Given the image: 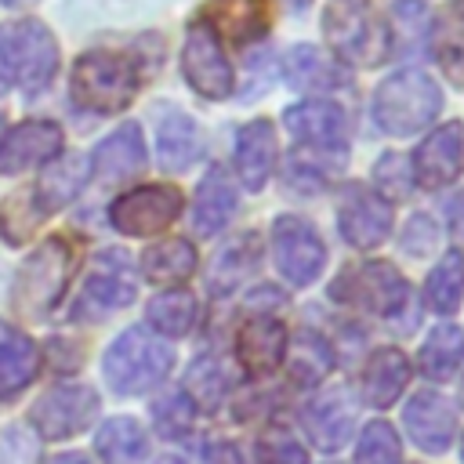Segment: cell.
<instances>
[{
    "label": "cell",
    "mask_w": 464,
    "mask_h": 464,
    "mask_svg": "<svg viewBox=\"0 0 464 464\" xmlns=\"http://www.w3.org/2000/svg\"><path fill=\"white\" fill-rule=\"evenodd\" d=\"M94 174L102 181H127L134 174H141L145 167V141H141V127L138 123H123L116 127L91 156Z\"/></svg>",
    "instance_id": "cell-19"
},
{
    "label": "cell",
    "mask_w": 464,
    "mask_h": 464,
    "mask_svg": "<svg viewBox=\"0 0 464 464\" xmlns=\"http://www.w3.org/2000/svg\"><path fill=\"white\" fill-rule=\"evenodd\" d=\"M355 464H402V446L392 424L373 420L362 435H359V450H355Z\"/></svg>",
    "instance_id": "cell-37"
},
{
    "label": "cell",
    "mask_w": 464,
    "mask_h": 464,
    "mask_svg": "<svg viewBox=\"0 0 464 464\" xmlns=\"http://www.w3.org/2000/svg\"><path fill=\"white\" fill-rule=\"evenodd\" d=\"M337 225H341V236L348 246L373 250L392 232V203L366 185H352L337 210Z\"/></svg>",
    "instance_id": "cell-12"
},
{
    "label": "cell",
    "mask_w": 464,
    "mask_h": 464,
    "mask_svg": "<svg viewBox=\"0 0 464 464\" xmlns=\"http://www.w3.org/2000/svg\"><path fill=\"white\" fill-rule=\"evenodd\" d=\"M141 272L160 286L185 283L196 272V250L188 239H163L141 254Z\"/></svg>",
    "instance_id": "cell-29"
},
{
    "label": "cell",
    "mask_w": 464,
    "mask_h": 464,
    "mask_svg": "<svg viewBox=\"0 0 464 464\" xmlns=\"http://www.w3.org/2000/svg\"><path fill=\"white\" fill-rule=\"evenodd\" d=\"M410 232H417V236H424L428 243H435V225H431L428 218H420V214L410 221ZM402 250H410V254H424L428 246H424V243H417V239H406V236H402Z\"/></svg>",
    "instance_id": "cell-42"
},
{
    "label": "cell",
    "mask_w": 464,
    "mask_h": 464,
    "mask_svg": "<svg viewBox=\"0 0 464 464\" xmlns=\"http://www.w3.org/2000/svg\"><path fill=\"white\" fill-rule=\"evenodd\" d=\"M257 261V250H254V236H243L239 243L225 246L218 257H214V268H210V294H228Z\"/></svg>",
    "instance_id": "cell-36"
},
{
    "label": "cell",
    "mask_w": 464,
    "mask_h": 464,
    "mask_svg": "<svg viewBox=\"0 0 464 464\" xmlns=\"http://www.w3.org/2000/svg\"><path fill=\"white\" fill-rule=\"evenodd\" d=\"M94 450H98L102 464H141L149 442H145V431L134 417H112L98 428Z\"/></svg>",
    "instance_id": "cell-28"
},
{
    "label": "cell",
    "mask_w": 464,
    "mask_h": 464,
    "mask_svg": "<svg viewBox=\"0 0 464 464\" xmlns=\"http://www.w3.org/2000/svg\"><path fill=\"white\" fill-rule=\"evenodd\" d=\"M431 51L450 83L464 87V0H450L431 25Z\"/></svg>",
    "instance_id": "cell-25"
},
{
    "label": "cell",
    "mask_w": 464,
    "mask_h": 464,
    "mask_svg": "<svg viewBox=\"0 0 464 464\" xmlns=\"http://www.w3.org/2000/svg\"><path fill=\"white\" fill-rule=\"evenodd\" d=\"M323 33L334 54L352 65H373L388 58V29L370 0H326Z\"/></svg>",
    "instance_id": "cell-4"
},
{
    "label": "cell",
    "mask_w": 464,
    "mask_h": 464,
    "mask_svg": "<svg viewBox=\"0 0 464 464\" xmlns=\"http://www.w3.org/2000/svg\"><path fill=\"white\" fill-rule=\"evenodd\" d=\"M181 214V192L170 185H141L127 196H120L109 210V221L123 236H152L174 225Z\"/></svg>",
    "instance_id": "cell-9"
},
{
    "label": "cell",
    "mask_w": 464,
    "mask_h": 464,
    "mask_svg": "<svg viewBox=\"0 0 464 464\" xmlns=\"http://www.w3.org/2000/svg\"><path fill=\"white\" fill-rule=\"evenodd\" d=\"M58 72V44L44 22L0 25V87H22L25 94L44 91Z\"/></svg>",
    "instance_id": "cell-1"
},
{
    "label": "cell",
    "mask_w": 464,
    "mask_h": 464,
    "mask_svg": "<svg viewBox=\"0 0 464 464\" xmlns=\"http://www.w3.org/2000/svg\"><path fill=\"white\" fill-rule=\"evenodd\" d=\"M98 413V392L87 384H58L33 406V424L44 439H69L83 431Z\"/></svg>",
    "instance_id": "cell-11"
},
{
    "label": "cell",
    "mask_w": 464,
    "mask_h": 464,
    "mask_svg": "<svg viewBox=\"0 0 464 464\" xmlns=\"http://www.w3.org/2000/svg\"><path fill=\"white\" fill-rule=\"evenodd\" d=\"M156 149H160V167L163 170H185L199 160L203 134H199L192 116L170 112V116H163V123L156 130Z\"/></svg>",
    "instance_id": "cell-27"
},
{
    "label": "cell",
    "mask_w": 464,
    "mask_h": 464,
    "mask_svg": "<svg viewBox=\"0 0 464 464\" xmlns=\"http://www.w3.org/2000/svg\"><path fill=\"white\" fill-rule=\"evenodd\" d=\"M51 464H87V457H83V453H62V457H54Z\"/></svg>",
    "instance_id": "cell-45"
},
{
    "label": "cell",
    "mask_w": 464,
    "mask_h": 464,
    "mask_svg": "<svg viewBox=\"0 0 464 464\" xmlns=\"http://www.w3.org/2000/svg\"><path fill=\"white\" fill-rule=\"evenodd\" d=\"M464 163V130L460 123H446L435 134L424 138V145L413 156V178L424 188H442L460 174Z\"/></svg>",
    "instance_id": "cell-17"
},
{
    "label": "cell",
    "mask_w": 464,
    "mask_h": 464,
    "mask_svg": "<svg viewBox=\"0 0 464 464\" xmlns=\"http://www.w3.org/2000/svg\"><path fill=\"white\" fill-rule=\"evenodd\" d=\"M214 18L225 25L232 44L254 40L265 33V0H218Z\"/></svg>",
    "instance_id": "cell-35"
},
{
    "label": "cell",
    "mask_w": 464,
    "mask_h": 464,
    "mask_svg": "<svg viewBox=\"0 0 464 464\" xmlns=\"http://www.w3.org/2000/svg\"><path fill=\"white\" fill-rule=\"evenodd\" d=\"M373 174H377V185H381L392 199H402V196L410 192V167H406L402 156H384V160L373 167Z\"/></svg>",
    "instance_id": "cell-41"
},
{
    "label": "cell",
    "mask_w": 464,
    "mask_h": 464,
    "mask_svg": "<svg viewBox=\"0 0 464 464\" xmlns=\"http://www.w3.org/2000/svg\"><path fill=\"white\" fill-rule=\"evenodd\" d=\"M257 460L261 464H308V453L297 446V439H290L286 431L272 428L257 442Z\"/></svg>",
    "instance_id": "cell-40"
},
{
    "label": "cell",
    "mask_w": 464,
    "mask_h": 464,
    "mask_svg": "<svg viewBox=\"0 0 464 464\" xmlns=\"http://www.w3.org/2000/svg\"><path fill=\"white\" fill-rule=\"evenodd\" d=\"M330 366H334V352L319 334L301 330L290 341V377L297 384H319L330 373Z\"/></svg>",
    "instance_id": "cell-33"
},
{
    "label": "cell",
    "mask_w": 464,
    "mask_h": 464,
    "mask_svg": "<svg viewBox=\"0 0 464 464\" xmlns=\"http://www.w3.org/2000/svg\"><path fill=\"white\" fill-rule=\"evenodd\" d=\"M334 297L337 301H352V304H359L366 312H377V315H395L410 301V286L395 272V265L366 261V265L344 272L334 283Z\"/></svg>",
    "instance_id": "cell-7"
},
{
    "label": "cell",
    "mask_w": 464,
    "mask_h": 464,
    "mask_svg": "<svg viewBox=\"0 0 464 464\" xmlns=\"http://www.w3.org/2000/svg\"><path fill=\"white\" fill-rule=\"evenodd\" d=\"M301 424H304V431L312 435V442L319 450H341L352 435L355 413H352V402H348L344 392H326V395H319L315 402L304 406Z\"/></svg>",
    "instance_id": "cell-20"
},
{
    "label": "cell",
    "mask_w": 464,
    "mask_h": 464,
    "mask_svg": "<svg viewBox=\"0 0 464 464\" xmlns=\"http://www.w3.org/2000/svg\"><path fill=\"white\" fill-rule=\"evenodd\" d=\"M236 355L250 377L272 373L286 355V326L272 315H254L243 323L236 337Z\"/></svg>",
    "instance_id": "cell-18"
},
{
    "label": "cell",
    "mask_w": 464,
    "mask_h": 464,
    "mask_svg": "<svg viewBox=\"0 0 464 464\" xmlns=\"http://www.w3.org/2000/svg\"><path fill=\"white\" fill-rule=\"evenodd\" d=\"M308 4H312V0H286V7H290V11H304Z\"/></svg>",
    "instance_id": "cell-46"
},
{
    "label": "cell",
    "mask_w": 464,
    "mask_h": 464,
    "mask_svg": "<svg viewBox=\"0 0 464 464\" xmlns=\"http://www.w3.org/2000/svg\"><path fill=\"white\" fill-rule=\"evenodd\" d=\"M62 152V127L54 120H25L11 127L0 141V170L22 174L29 167L51 163Z\"/></svg>",
    "instance_id": "cell-14"
},
{
    "label": "cell",
    "mask_w": 464,
    "mask_h": 464,
    "mask_svg": "<svg viewBox=\"0 0 464 464\" xmlns=\"http://www.w3.org/2000/svg\"><path fill=\"white\" fill-rule=\"evenodd\" d=\"M69 272H72V254H69L65 239H47L44 246H36L14 276V290H11L14 312L25 319L47 315L58 304V297L65 294Z\"/></svg>",
    "instance_id": "cell-6"
},
{
    "label": "cell",
    "mask_w": 464,
    "mask_h": 464,
    "mask_svg": "<svg viewBox=\"0 0 464 464\" xmlns=\"http://www.w3.org/2000/svg\"><path fill=\"white\" fill-rule=\"evenodd\" d=\"M40 370V348L11 323L0 319V399L18 395Z\"/></svg>",
    "instance_id": "cell-22"
},
{
    "label": "cell",
    "mask_w": 464,
    "mask_h": 464,
    "mask_svg": "<svg viewBox=\"0 0 464 464\" xmlns=\"http://www.w3.org/2000/svg\"><path fill=\"white\" fill-rule=\"evenodd\" d=\"M160 464H181V460H174V457H167V460H160Z\"/></svg>",
    "instance_id": "cell-48"
},
{
    "label": "cell",
    "mask_w": 464,
    "mask_h": 464,
    "mask_svg": "<svg viewBox=\"0 0 464 464\" xmlns=\"http://www.w3.org/2000/svg\"><path fill=\"white\" fill-rule=\"evenodd\" d=\"M0 4H4V7H29L33 0H0Z\"/></svg>",
    "instance_id": "cell-47"
},
{
    "label": "cell",
    "mask_w": 464,
    "mask_h": 464,
    "mask_svg": "<svg viewBox=\"0 0 464 464\" xmlns=\"http://www.w3.org/2000/svg\"><path fill=\"white\" fill-rule=\"evenodd\" d=\"M283 123L290 130V138H297L301 145H312L319 152H337L348 141V120L341 112V105L334 102H301L290 105L283 112Z\"/></svg>",
    "instance_id": "cell-15"
},
{
    "label": "cell",
    "mask_w": 464,
    "mask_h": 464,
    "mask_svg": "<svg viewBox=\"0 0 464 464\" xmlns=\"http://www.w3.org/2000/svg\"><path fill=\"white\" fill-rule=\"evenodd\" d=\"M464 297V254L460 250H446L442 261H435L431 276H428V304L442 315H450Z\"/></svg>",
    "instance_id": "cell-34"
},
{
    "label": "cell",
    "mask_w": 464,
    "mask_h": 464,
    "mask_svg": "<svg viewBox=\"0 0 464 464\" xmlns=\"http://www.w3.org/2000/svg\"><path fill=\"white\" fill-rule=\"evenodd\" d=\"M464 366V330L453 323H442L428 334L420 348V370L431 381H450Z\"/></svg>",
    "instance_id": "cell-30"
},
{
    "label": "cell",
    "mask_w": 464,
    "mask_h": 464,
    "mask_svg": "<svg viewBox=\"0 0 464 464\" xmlns=\"http://www.w3.org/2000/svg\"><path fill=\"white\" fill-rule=\"evenodd\" d=\"M145 315H149V326L160 330L163 337H185L196 323V297L188 290H163L149 301Z\"/></svg>",
    "instance_id": "cell-32"
},
{
    "label": "cell",
    "mask_w": 464,
    "mask_h": 464,
    "mask_svg": "<svg viewBox=\"0 0 464 464\" xmlns=\"http://www.w3.org/2000/svg\"><path fill=\"white\" fill-rule=\"evenodd\" d=\"M83 181H87V160H83V156H65V160H58L54 167L44 170L40 185L33 188V196L40 199L44 214H51V210L65 207V203L83 188Z\"/></svg>",
    "instance_id": "cell-31"
},
{
    "label": "cell",
    "mask_w": 464,
    "mask_h": 464,
    "mask_svg": "<svg viewBox=\"0 0 464 464\" xmlns=\"http://www.w3.org/2000/svg\"><path fill=\"white\" fill-rule=\"evenodd\" d=\"M402 424H406V435L413 439V446H420L424 453H442L450 446V439L457 435V413H453L450 399H442L435 392H417L402 406Z\"/></svg>",
    "instance_id": "cell-16"
},
{
    "label": "cell",
    "mask_w": 464,
    "mask_h": 464,
    "mask_svg": "<svg viewBox=\"0 0 464 464\" xmlns=\"http://www.w3.org/2000/svg\"><path fill=\"white\" fill-rule=\"evenodd\" d=\"M181 72L188 80V87L203 98H228L236 87L232 65L218 44V33L207 22H196L185 36V51H181Z\"/></svg>",
    "instance_id": "cell-8"
},
{
    "label": "cell",
    "mask_w": 464,
    "mask_h": 464,
    "mask_svg": "<svg viewBox=\"0 0 464 464\" xmlns=\"http://www.w3.org/2000/svg\"><path fill=\"white\" fill-rule=\"evenodd\" d=\"M442 109V91L420 69H399L373 91V120L388 134H417Z\"/></svg>",
    "instance_id": "cell-2"
},
{
    "label": "cell",
    "mask_w": 464,
    "mask_h": 464,
    "mask_svg": "<svg viewBox=\"0 0 464 464\" xmlns=\"http://www.w3.org/2000/svg\"><path fill=\"white\" fill-rule=\"evenodd\" d=\"M69 91H72V102L87 112H120L130 105V98L138 91V72L130 69L127 58L91 51V54L76 58Z\"/></svg>",
    "instance_id": "cell-5"
},
{
    "label": "cell",
    "mask_w": 464,
    "mask_h": 464,
    "mask_svg": "<svg viewBox=\"0 0 464 464\" xmlns=\"http://www.w3.org/2000/svg\"><path fill=\"white\" fill-rule=\"evenodd\" d=\"M236 214V188L228 181V174L221 167H210L196 188V203H192V225L203 236L221 232Z\"/></svg>",
    "instance_id": "cell-23"
},
{
    "label": "cell",
    "mask_w": 464,
    "mask_h": 464,
    "mask_svg": "<svg viewBox=\"0 0 464 464\" xmlns=\"http://www.w3.org/2000/svg\"><path fill=\"white\" fill-rule=\"evenodd\" d=\"M170 366H174V352L160 337H152L145 326L123 330L102 359L105 381L120 395H141L156 388L170 373Z\"/></svg>",
    "instance_id": "cell-3"
},
{
    "label": "cell",
    "mask_w": 464,
    "mask_h": 464,
    "mask_svg": "<svg viewBox=\"0 0 464 464\" xmlns=\"http://www.w3.org/2000/svg\"><path fill=\"white\" fill-rule=\"evenodd\" d=\"M152 417H156L160 435H167V439H181V435L192 428V406H188V395L178 392V395L160 399L156 410H152Z\"/></svg>",
    "instance_id": "cell-39"
},
{
    "label": "cell",
    "mask_w": 464,
    "mask_h": 464,
    "mask_svg": "<svg viewBox=\"0 0 464 464\" xmlns=\"http://www.w3.org/2000/svg\"><path fill=\"white\" fill-rule=\"evenodd\" d=\"M276 163V130L268 120H250L236 138V174L246 188H261Z\"/></svg>",
    "instance_id": "cell-21"
},
{
    "label": "cell",
    "mask_w": 464,
    "mask_h": 464,
    "mask_svg": "<svg viewBox=\"0 0 464 464\" xmlns=\"http://www.w3.org/2000/svg\"><path fill=\"white\" fill-rule=\"evenodd\" d=\"M207 464H239V457H236L232 446H210L207 450Z\"/></svg>",
    "instance_id": "cell-43"
},
{
    "label": "cell",
    "mask_w": 464,
    "mask_h": 464,
    "mask_svg": "<svg viewBox=\"0 0 464 464\" xmlns=\"http://www.w3.org/2000/svg\"><path fill=\"white\" fill-rule=\"evenodd\" d=\"M185 388H188V395H192L199 406H218V402H221V395L228 392L225 366H221L218 359H199V362H192Z\"/></svg>",
    "instance_id": "cell-38"
},
{
    "label": "cell",
    "mask_w": 464,
    "mask_h": 464,
    "mask_svg": "<svg viewBox=\"0 0 464 464\" xmlns=\"http://www.w3.org/2000/svg\"><path fill=\"white\" fill-rule=\"evenodd\" d=\"M134 301V276L127 268V257L120 250H105L98 257V268L87 276L80 297H76V315H105Z\"/></svg>",
    "instance_id": "cell-13"
},
{
    "label": "cell",
    "mask_w": 464,
    "mask_h": 464,
    "mask_svg": "<svg viewBox=\"0 0 464 464\" xmlns=\"http://www.w3.org/2000/svg\"><path fill=\"white\" fill-rule=\"evenodd\" d=\"M272 254H276V265H279L283 279H290L294 286L312 283L323 272V261H326V246L315 236V228L304 218H294V214H286L272 225Z\"/></svg>",
    "instance_id": "cell-10"
},
{
    "label": "cell",
    "mask_w": 464,
    "mask_h": 464,
    "mask_svg": "<svg viewBox=\"0 0 464 464\" xmlns=\"http://www.w3.org/2000/svg\"><path fill=\"white\" fill-rule=\"evenodd\" d=\"M460 457H464V442H460Z\"/></svg>",
    "instance_id": "cell-49"
},
{
    "label": "cell",
    "mask_w": 464,
    "mask_h": 464,
    "mask_svg": "<svg viewBox=\"0 0 464 464\" xmlns=\"http://www.w3.org/2000/svg\"><path fill=\"white\" fill-rule=\"evenodd\" d=\"M410 381V362L399 348H377L362 370V399L370 406H392Z\"/></svg>",
    "instance_id": "cell-26"
},
{
    "label": "cell",
    "mask_w": 464,
    "mask_h": 464,
    "mask_svg": "<svg viewBox=\"0 0 464 464\" xmlns=\"http://www.w3.org/2000/svg\"><path fill=\"white\" fill-rule=\"evenodd\" d=\"M286 80L297 91H337V87H348V69L337 65L319 47L297 44L286 54Z\"/></svg>",
    "instance_id": "cell-24"
},
{
    "label": "cell",
    "mask_w": 464,
    "mask_h": 464,
    "mask_svg": "<svg viewBox=\"0 0 464 464\" xmlns=\"http://www.w3.org/2000/svg\"><path fill=\"white\" fill-rule=\"evenodd\" d=\"M450 221H453V228L464 236V192L453 199V207H450Z\"/></svg>",
    "instance_id": "cell-44"
}]
</instances>
